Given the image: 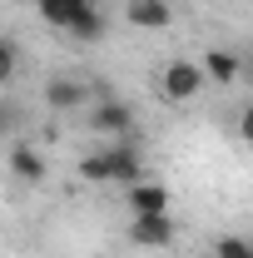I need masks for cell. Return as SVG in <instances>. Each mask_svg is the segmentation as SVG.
<instances>
[{
    "label": "cell",
    "mask_w": 253,
    "mask_h": 258,
    "mask_svg": "<svg viewBox=\"0 0 253 258\" xmlns=\"http://www.w3.org/2000/svg\"><path fill=\"white\" fill-rule=\"evenodd\" d=\"M80 179H90V184H114V179H109V159H104V154L80 159Z\"/></svg>",
    "instance_id": "obj_12"
},
{
    "label": "cell",
    "mask_w": 253,
    "mask_h": 258,
    "mask_svg": "<svg viewBox=\"0 0 253 258\" xmlns=\"http://www.w3.org/2000/svg\"><path fill=\"white\" fill-rule=\"evenodd\" d=\"M214 258H253V243L228 233V238H219V243H214Z\"/></svg>",
    "instance_id": "obj_13"
},
{
    "label": "cell",
    "mask_w": 253,
    "mask_h": 258,
    "mask_svg": "<svg viewBox=\"0 0 253 258\" xmlns=\"http://www.w3.org/2000/svg\"><path fill=\"white\" fill-rule=\"evenodd\" d=\"M124 15H129V25H139V30H164L169 25V0H129Z\"/></svg>",
    "instance_id": "obj_5"
},
{
    "label": "cell",
    "mask_w": 253,
    "mask_h": 258,
    "mask_svg": "<svg viewBox=\"0 0 253 258\" xmlns=\"http://www.w3.org/2000/svg\"><path fill=\"white\" fill-rule=\"evenodd\" d=\"M70 35H75V40H99V35H104V15H99L95 5H80L75 20H70Z\"/></svg>",
    "instance_id": "obj_10"
},
{
    "label": "cell",
    "mask_w": 253,
    "mask_h": 258,
    "mask_svg": "<svg viewBox=\"0 0 253 258\" xmlns=\"http://www.w3.org/2000/svg\"><path fill=\"white\" fill-rule=\"evenodd\" d=\"M45 104L50 109H80L85 104V85L80 80H50L45 85Z\"/></svg>",
    "instance_id": "obj_9"
},
{
    "label": "cell",
    "mask_w": 253,
    "mask_h": 258,
    "mask_svg": "<svg viewBox=\"0 0 253 258\" xmlns=\"http://www.w3.org/2000/svg\"><path fill=\"white\" fill-rule=\"evenodd\" d=\"M104 159H109V179H114V184H144L139 154H134L129 144H114V149H104Z\"/></svg>",
    "instance_id": "obj_4"
},
{
    "label": "cell",
    "mask_w": 253,
    "mask_h": 258,
    "mask_svg": "<svg viewBox=\"0 0 253 258\" xmlns=\"http://www.w3.org/2000/svg\"><path fill=\"white\" fill-rule=\"evenodd\" d=\"M204 70H209L214 85H238V75H243V64H238L233 50H209L204 55Z\"/></svg>",
    "instance_id": "obj_7"
},
{
    "label": "cell",
    "mask_w": 253,
    "mask_h": 258,
    "mask_svg": "<svg viewBox=\"0 0 253 258\" xmlns=\"http://www.w3.org/2000/svg\"><path fill=\"white\" fill-rule=\"evenodd\" d=\"M75 0H40V20L45 25H55V30H70V20H75Z\"/></svg>",
    "instance_id": "obj_11"
},
{
    "label": "cell",
    "mask_w": 253,
    "mask_h": 258,
    "mask_svg": "<svg viewBox=\"0 0 253 258\" xmlns=\"http://www.w3.org/2000/svg\"><path fill=\"white\" fill-rule=\"evenodd\" d=\"M204 85H209V70H204V64H194V60H174V64H164V75H159V95L169 99V104L194 99Z\"/></svg>",
    "instance_id": "obj_1"
},
{
    "label": "cell",
    "mask_w": 253,
    "mask_h": 258,
    "mask_svg": "<svg viewBox=\"0 0 253 258\" xmlns=\"http://www.w3.org/2000/svg\"><path fill=\"white\" fill-rule=\"evenodd\" d=\"M129 238H134L139 248H169V243H174V224H169V214H134Z\"/></svg>",
    "instance_id": "obj_2"
},
{
    "label": "cell",
    "mask_w": 253,
    "mask_h": 258,
    "mask_svg": "<svg viewBox=\"0 0 253 258\" xmlns=\"http://www.w3.org/2000/svg\"><path fill=\"white\" fill-rule=\"evenodd\" d=\"M129 214H169L164 184H129Z\"/></svg>",
    "instance_id": "obj_6"
},
{
    "label": "cell",
    "mask_w": 253,
    "mask_h": 258,
    "mask_svg": "<svg viewBox=\"0 0 253 258\" xmlns=\"http://www.w3.org/2000/svg\"><path fill=\"white\" fill-rule=\"evenodd\" d=\"M238 134H243V144H253V104L238 114Z\"/></svg>",
    "instance_id": "obj_15"
},
{
    "label": "cell",
    "mask_w": 253,
    "mask_h": 258,
    "mask_svg": "<svg viewBox=\"0 0 253 258\" xmlns=\"http://www.w3.org/2000/svg\"><path fill=\"white\" fill-rule=\"evenodd\" d=\"M90 129H95V134H129V129H134V109L119 104V99H104V104L90 109Z\"/></svg>",
    "instance_id": "obj_3"
},
{
    "label": "cell",
    "mask_w": 253,
    "mask_h": 258,
    "mask_svg": "<svg viewBox=\"0 0 253 258\" xmlns=\"http://www.w3.org/2000/svg\"><path fill=\"white\" fill-rule=\"evenodd\" d=\"M75 5H95V0H75Z\"/></svg>",
    "instance_id": "obj_16"
},
{
    "label": "cell",
    "mask_w": 253,
    "mask_h": 258,
    "mask_svg": "<svg viewBox=\"0 0 253 258\" xmlns=\"http://www.w3.org/2000/svg\"><path fill=\"white\" fill-rule=\"evenodd\" d=\"M10 75H15V40L0 45V85H10Z\"/></svg>",
    "instance_id": "obj_14"
},
{
    "label": "cell",
    "mask_w": 253,
    "mask_h": 258,
    "mask_svg": "<svg viewBox=\"0 0 253 258\" xmlns=\"http://www.w3.org/2000/svg\"><path fill=\"white\" fill-rule=\"evenodd\" d=\"M10 169H15V179L40 184V179H45V154L30 149V144H15V149H10Z\"/></svg>",
    "instance_id": "obj_8"
}]
</instances>
